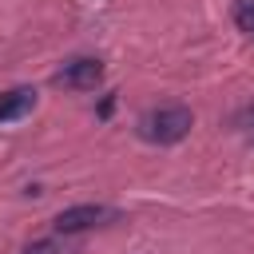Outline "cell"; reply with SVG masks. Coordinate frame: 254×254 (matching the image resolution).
Instances as JSON below:
<instances>
[{"label":"cell","instance_id":"cell-6","mask_svg":"<svg viewBox=\"0 0 254 254\" xmlns=\"http://www.w3.org/2000/svg\"><path fill=\"white\" fill-rule=\"evenodd\" d=\"M24 254H60V246H56L52 238H36V242L24 246Z\"/></svg>","mask_w":254,"mask_h":254},{"label":"cell","instance_id":"cell-5","mask_svg":"<svg viewBox=\"0 0 254 254\" xmlns=\"http://www.w3.org/2000/svg\"><path fill=\"white\" fill-rule=\"evenodd\" d=\"M234 24L238 32L254 36V0H234Z\"/></svg>","mask_w":254,"mask_h":254},{"label":"cell","instance_id":"cell-2","mask_svg":"<svg viewBox=\"0 0 254 254\" xmlns=\"http://www.w3.org/2000/svg\"><path fill=\"white\" fill-rule=\"evenodd\" d=\"M99 79H103V64L91 60V56L67 60V64L52 75V83H56V87H67V91H87V87H95Z\"/></svg>","mask_w":254,"mask_h":254},{"label":"cell","instance_id":"cell-1","mask_svg":"<svg viewBox=\"0 0 254 254\" xmlns=\"http://www.w3.org/2000/svg\"><path fill=\"white\" fill-rule=\"evenodd\" d=\"M190 127H194V115H190V107H179V103H171V107H151V111H143L139 123H135L139 139L159 143V147H171V143L187 139Z\"/></svg>","mask_w":254,"mask_h":254},{"label":"cell","instance_id":"cell-3","mask_svg":"<svg viewBox=\"0 0 254 254\" xmlns=\"http://www.w3.org/2000/svg\"><path fill=\"white\" fill-rule=\"evenodd\" d=\"M107 214H111L107 206H95V202H79V206H64V210L52 218V226H56L60 234H79V230H91V226H99Z\"/></svg>","mask_w":254,"mask_h":254},{"label":"cell","instance_id":"cell-4","mask_svg":"<svg viewBox=\"0 0 254 254\" xmlns=\"http://www.w3.org/2000/svg\"><path fill=\"white\" fill-rule=\"evenodd\" d=\"M32 107H36V91H32V87H12V91L0 95V123L24 119Z\"/></svg>","mask_w":254,"mask_h":254}]
</instances>
